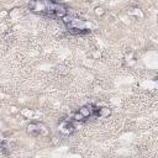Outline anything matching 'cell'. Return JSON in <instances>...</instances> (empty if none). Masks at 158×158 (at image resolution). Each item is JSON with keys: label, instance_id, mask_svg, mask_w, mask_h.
<instances>
[{"label": "cell", "instance_id": "obj_1", "mask_svg": "<svg viewBox=\"0 0 158 158\" xmlns=\"http://www.w3.org/2000/svg\"><path fill=\"white\" fill-rule=\"evenodd\" d=\"M28 9L33 14L53 19H63L69 14V9L64 4L56 0H31Z\"/></svg>", "mask_w": 158, "mask_h": 158}, {"label": "cell", "instance_id": "obj_3", "mask_svg": "<svg viewBox=\"0 0 158 158\" xmlns=\"http://www.w3.org/2000/svg\"><path fill=\"white\" fill-rule=\"evenodd\" d=\"M63 22L67 27V30L73 33V35H81V33H86L89 32L90 30L88 28V25L86 22L81 19V17H78L75 15H70L68 14L67 16H64L63 19Z\"/></svg>", "mask_w": 158, "mask_h": 158}, {"label": "cell", "instance_id": "obj_5", "mask_svg": "<svg viewBox=\"0 0 158 158\" xmlns=\"http://www.w3.org/2000/svg\"><path fill=\"white\" fill-rule=\"evenodd\" d=\"M41 127H43L41 123H31V125H28L27 131H28V133H31L32 136H38V135L42 133V128H41Z\"/></svg>", "mask_w": 158, "mask_h": 158}, {"label": "cell", "instance_id": "obj_2", "mask_svg": "<svg viewBox=\"0 0 158 158\" xmlns=\"http://www.w3.org/2000/svg\"><path fill=\"white\" fill-rule=\"evenodd\" d=\"M107 114H110V110L107 107H100V106H96L93 104H88V105L81 106L79 110H77L72 116H69V118L75 125H78V123H83L89 120L104 117Z\"/></svg>", "mask_w": 158, "mask_h": 158}, {"label": "cell", "instance_id": "obj_4", "mask_svg": "<svg viewBox=\"0 0 158 158\" xmlns=\"http://www.w3.org/2000/svg\"><path fill=\"white\" fill-rule=\"evenodd\" d=\"M75 128H77V125H75L69 117L63 118V120L59 122V125H58V130H59L62 133H64V135H70V133H73V132L75 131Z\"/></svg>", "mask_w": 158, "mask_h": 158}]
</instances>
